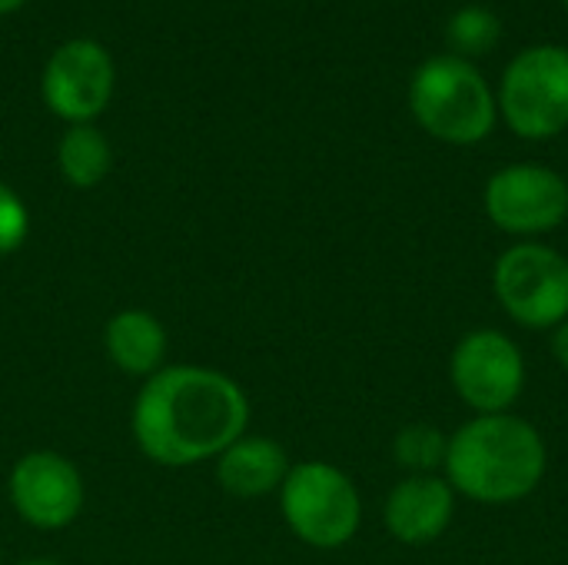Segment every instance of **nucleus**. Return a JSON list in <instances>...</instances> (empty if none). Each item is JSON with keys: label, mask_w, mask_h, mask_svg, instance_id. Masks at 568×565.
I'll return each mask as SVG.
<instances>
[{"label": "nucleus", "mask_w": 568, "mask_h": 565, "mask_svg": "<svg viewBox=\"0 0 568 565\" xmlns=\"http://www.w3.org/2000/svg\"><path fill=\"white\" fill-rule=\"evenodd\" d=\"M250 400L243 386L210 366H163L133 403V440L160 466L183 470L220 460L246 436Z\"/></svg>", "instance_id": "f257e3e1"}, {"label": "nucleus", "mask_w": 568, "mask_h": 565, "mask_svg": "<svg viewBox=\"0 0 568 565\" xmlns=\"http://www.w3.org/2000/svg\"><path fill=\"white\" fill-rule=\"evenodd\" d=\"M549 470L542 433L516 416H473L449 436L446 480L449 486L483 506H509L532 496Z\"/></svg>", "instance_id": "f03ea898"}, {"label": "nucleus", "mask_w": 568, "mask_h": 565, "mask_svg": "<svg viewBox=\"0 0 568 565\" xmlns=\"http://www.w3.org/2000/svg\"><path fill=\"white\" fill-rule=\"evenodd\" d=\"M409 110L416 123L453 147H473L496 127L499 103L486 77L466 57H429L409 83Z\"/></svg>", "instance_id": "7ed1b4c3"}, {"label": "nucleus", "mask_w": 568, "mask_h": 565, "mask_svg": "<svg viewBox=\"0 0 568 565\" xmlns=\"http://www.w3.org/2000/svg\"><path fill=\"white\" fill-rule=\"evenodd\" d=\"M280 509L293 536L313 549H339L353 543L363 523L356 483L339 466L320 460L290 466L280 486Z\"/></svg>", "instance_id": "20e7f679"}, {"label": "nucleus", "mask_w": 568, "mask_h": 565, "mask_svg": "<svg viewBox=\"0 0 568 565\" xmlns=\"http://www.w3.org/2000/svg\"><path fill=\"white\" fill-rule=\"evenodd\" d=\"M503 313L526 330H556L568 320V260L546 243H516L493 266Z\"/></svg>", "instance_id": "39448f33"}, {"label": "nucleus", "mask_w": 568, "mask_h": 565, "mask_svg": "<svg viewBox=\"0 0 568 565\" xmlns=\"http://www.w3.org/2000/svg\"><path fill=\"white\" fill-rule=\"evenodd\" d=\"M499 110L513 133L549 140L568 127V50L539 43L523 50L503 73Z\"/></svg>", "instance_id": "423d86ee"}, {"label": "nucleus", "mask_w": 568, "mask_h": 565, "mask_svg": "<svg viewBox=\"0 0 568 565\" xmlns=\"http://www.w3.org/2000/svg\"><path fill=\"white\" fill-rule=\"evenodd\" d=\"M449 380L476 416L513 413L526 390V356L503 330H473L449 356Z\"/></svg>", "instance_id": "0eeeda50"}, {"label": "nucleus", "mask_w": 568, "mask_h": 565, "mask_svg": "<svg viewBox=\"0 0 568 565\" xmlns=\"http://www.w3.org/2000/svg\"><path fill=\"white\" fill-rule=\"evenodd\" d=\"M483 206L493 226L509 236L536 240L568 220V183L542 163H509L496 170L483 190Z\"/></svg>", "instance_id": "6e6552de"}, {"label": "nucleus", "mask_w": 568, "mask_h": 565, "mask_svg": "<svg viewBox=\"0 0 568 565\" xmlns=\"http://www.w3.org/2000/svg\"><path fill=\"white\" fill-rule=\"evenodd\" d=\"M113 57L87 37L60 43L40 77V97L50 113L73 123L97 120L113 97Z\"/></svg>", "instance_id": "1a4fd4ad"}, {"label": "nucleus", "mask_w": 568, "mask_h": 565, "mask_svg": "<svg viewBox=\"0 0 568 565\" xmlns=\"http://www.w3.org/2000/svg\"><path fill=\"white\" fill-rule=\"evenodd\" d=\"M10 503L33 529H63L83 509V476L67 456L33 450L10 470Z\"/></svg>", "instance_id": "9d476101"}, {"label": "nucleus", "mask_w": 568, "mask_h": 565, "mask_svg": "<svg viewBox=\"0 0 568 565\" xmlns=\"http://www.w3.org/2000/svg\"><path fill=\"white\" fill-rule=\"evenodd\" d=\"M456 513V490L446 476H406L399 480L383 506L389 536L403 546H429L446 536Z\"/></svg>", "instance_id": "9b49d317"}, {"label": "nucleus", "mask_w": 568, "mask_h": 565, "mask_svg": "<svg viewBox=\"0 0 568 565\" xmlns=\"http://www.w3.org/2000/svg\"><path fill=\"white\" fill-rule=\"evenodd\" d=\"M286 473H290V456L270 436H240L216 460L220 486L240 500H260V496L280 493Z\"/></svg>", "instance_id": "f8f14e48"}, {"label": "nucleus", "mask_w": 568, "mask_h": 565, "mask_svg": "<svg viewBox=\"0 0 568 565\" xmlns=\"http://www.w3.org/2000/svg\"><path fill=\"white\" fill-rule=\"evenodd\" d=\"M103 350L120 373L150 380L163 370L166 330L150 310H120L103 330Z\"/></svg>", "instance_id": "ddd939ff"}, {"label": "nucleus", "mask_w": 568, "mask_h": 565, "mask_svg": "<svg viewBox=\"0 0 568 565\" xmlns=\"http://www.w3.org/2000/svg\"><path fill=\"white\" fill-rule=\"evenodd\" d=\"M57 167L63 180L77 190H93L97 183L106 180L113 167V150L110 140L93 127V123H73L60 137L57 147Z\"/></svg>", "instance_id": "4468645a"}, {"label": "nucleus", "mask_w": 568, "mask_h": 565, "mask_svg": "<svg viewBox=\"0 0 568 565\" xmlns=\"http://www.w3.org/2000/svg\"><path fill=\"white\" fill-rule=\"evenodd\" d=\"M449 436H443L433 423H409L393 440V456L409 476H436L446 466Z\"/></svg>", "instance_id": "2eb2a0df"}, {"label": "nucleus", "mask_w": 568, "mask_h": 565, "mask_svg": "<svg viewBox=\"0 0 568 565\" xmlns=\"http://www.w3.org/2000/svg\"><path fill=\"white\" fill-rule=\"evenodd\" d=\"M446 33H449V43L459 53L479 57V53H489L499 43L503 23H499V17L489 7H463V10L453 13Z\"/></svg>", "instance_id": "dca6fc26"}, {"label": "nucleus", "mask_w": 568, "mask_h": 565, "mask_svg": "<svg viewBox=\"0 0 568 565\" xmlns=\"http://www.w3.org/2000/svg\"><path fill=\"white\" fill-rule=\"evenodd\" d=\"M27 233H30L27 203L17 196V190H10L7 183H0V256L17 253L23 246Z\"/></svg>", "instance_id": "f3484780"}, {"label": "nucleus", "mask_w": 568, "mask_h": 565, "mask_svg": "<svg viewBox=\"0 0 568 565\" xmlns=\"http://www.w3.org/2000/svg\"><path fill=\"white\" fill-rule=\"evenodd\" d=\"M552 356H556V363L568 373V320L552 330Z\"/></svg>", "instance_id": "a211bd4d"}, {"label": "nucleus", "mask_w": 568, "mask_h": 565, "mask_svg": "<svg viewBox=\"0 0 568 565\" xmlns=\"http://www.w3.org/2000/svg\"><path fill=\"white\" fill-rule=\"evenodd\" d=\"M23 3H27V0H0V17H3V13H13V10L23 7Z\"/></svg>", "instance_id": "6ab92c4d"}, {"label": "nucleus", "mask_w": 568, "mask_h": 565, "mask_svg": "<svg viewBox=\"0 0 568 565\" xmlns=\"http://www.w3.org/2000/svg\"><path fill=\"white\" fill-rule=\"evenodd\" d=\"M17 565H63V563H57V559H27V563H17Z\"/></svg>", "instance_id": "aec40b11"}, {"label": "nucleus", "mask_w": 568, "mask_h": 565, "mask_svg": "<svg viewBox=\"0 0 568 565\" xmlns=\"http://www.w3.org/2000/svg\"><path fill=\"white\" fill-rule=\"evenodd\" d=\"M566 10H568V0H566Z\"/></svg>", "instance_id": "412c9836"}]
</instances>
